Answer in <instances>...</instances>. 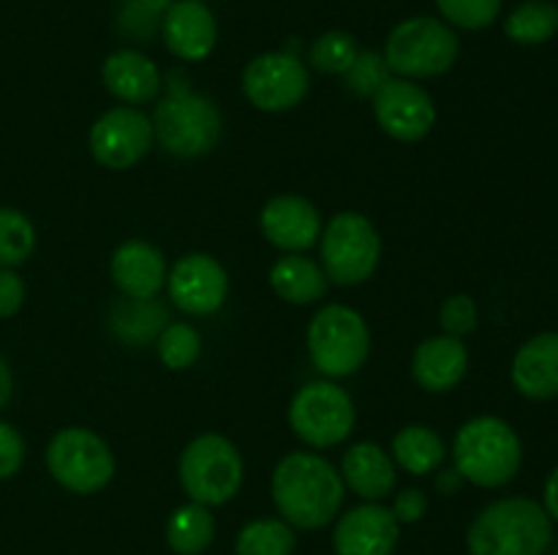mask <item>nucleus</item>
Returning <instances> with one entry per match:
<instances>
[{
    "label": "nucleus",
    "mask_w": 558,
    "mask_h": 555,
    "mask_svg": "<svg viewBox=\"0 0 558 555\" xmlns=\"http://www.w3.org/2000/svg\"><path fill=\"white\" fill-rule=\"evenodd\" d=\"M161 38L174 58L199 63L216 49L218 22L202 0H174L161 20Z\"/></svg>",
    "instance_id": "nucleus-17"
},
{
    "label": "nucleus",
    "mask_w": 558,
    "mask_h": 555,
    "mask_svg": "<svg viewBox=\"0 0 558 555\" xmlns=\"http://www.w3.org/2000/svg\"><path fill=\"white\" fill-rule=\"evenodd\" d=\"M425 511H428V495L420 488L403 490L396 504H392V515H396L398 522H417L423 520Z\"/></svg>",
    "instance_id": "nucleus-37"
},
{
    "label": "nucleus",
    "mask_w": 558,
    "mask_h": 555,
    "mask_svg": "<svg viewBox=\"0 0 558 555\" xmlns=\"http://www.w3.org/2000/svg\"><path fill=\"white\" fill-rule=\"evenodd\" d=\"M469 370V351L461 337H425L412 357V375L425 392H450Z\"/></svg>",
    "instance_id": "nucleus-20"
},
{
    "label": "nucleus",
    "mask_w": 558,
    "mask_h": 555,
    "mask_svg": "<svg viewBox=\"0 0 558 555\" xmlns=\"http://www.w3.org/2000/svg\"><path fill=\"white\" fill-rule=\"evenodd\" d=\"M112 281L129 299H156L167 286V259L145 239H125L112 254Z\"/></svg>",
    "instance_id": "nucleus-18"
},
{
    "label": "nucleus",
    "mask_w": 558,
    "mask_h": 555,
    "mask_svg": "<svg viewBox=\"0 0 558 555\" xmlns=\"http://www.w3.org/2000/svg\"><path fill=\"white\" fill-rule=\"evenodd\" d=\"M390 65H387L385 54L376 52V49H360V54L354 58V63L349 65V71L343 74L349 90L360 98H374L381 90L387 79H390Z\"/></svg>",
    "instance_id": "nucleus-31"
},
{
    "label": "nucleus",
    "mask_w": 558,
    "mask_h": 555,
    "mask_svg": "<svg viewBox=\"0 0 558 555\" xmlns=\"http://www.w3.org/2000/svg\"><path fill=\"white\" fill-rule=\"evenodd\" d=\"M392 457L403 471L425 477L445 462L447 444L436 430L425 424H407L392 439Z\"/></svg>",
    "instance_id": "nucleus-24"
},
{
    "label": "nucleus",
    "mask_w": 558,
    "mask_h": 555,
    "mask_svg": "<svg viewBox=\"0 0 558 555\" xmlns=\"http://www.w3.org/2000/svg\"><path fill=\"white\" fill-rule=\"evenodd\" d=\"M322 270L338 286L365 283L379 267L381 237L360 212H338L322 229Z\"/></svg>",
    "instance_id": "nucleus-8"
},
{
    "label": "nucleus",
    "mask_w": 558,
    "mask_h": 555,
    "mask_svg": "<svg viewBox=\"0 0 558 555\" xmlns=\"http://www.w3.org/2000/svg\"><path fill=\"white\" fill-rule=\"evenodd\" d=\"M36 250V226L25 212L0 207V267H20Z\"/></svg>",
    "instance_id": "nucleus-28"
},
{
    "label": "nucleus",
    "mask_w": 558,
    "mask_h": 555,
    "mask_svg": "<svg viewBox=\"0 0 558 555\" xmlns=\"http://www.w3.org/2000/svg\"><path fill=\"white\" fill-rule=\"evenodd\" d=\"M167 286L169 299L183 313L210 316L227 303L229 275L213 256L185 254L169 270Z\"/></svg>",
    "instance_id": "nucleus-14"
},
{
    "label": "nucleus",
    "mask_w": 558,
    "mask_h": 555,
    "mask_svg": "<svg viewBox=\"0 0 558 555\" xmlns=\"http://www.w3.org/2000/svg\"><path fill=\"white\" fill-rule=\"evenodd\" d=\"M298 547L294 528L287 520H254L238 533V555H292Z\"/></svg>",
    "instance_id": "nucleus-27"
},
{
    "label": "nucleus",
    "mask_w": 558,
    "mask_h": 555,
    "mask_svg": "<svg viewBox=\"0 0 558 555\" xmlns=\"http://www.w3.org/2000/svg\"><path fill=\"white\" fill-rule=\"evenodd\" d=\"M216 536V520H213L210 506H202L196 501L178 506L167 522V542L178 555H199L205 553Z\"/></svg>",
    "instance_id": "nucleus-25"
},
{
    "label": "nucleus",
    "mask_w": 558,
    "mask_h": 555,
    "mask_svg": "<svg viewBox=\"0 0 558 555\" xmlns=\"http://www.w3.org/2000/svg\"><path fill=\"white\" fill-rule=\"evenodd\" d=\"M153 136L174 158H202L218 145L221 112L207 96L194 90L169 92L150 118Z\"/></svg>",
    "instance_id": "nucleus-5"
},
{
    "label": "nucleus",
    "mask_w": 558,
    "mask_h": 555,
    "mask_svg": "<svg viewBox=\"0 0 558 555\" xmlns=\"http://www.w3.org/2000/svg\"><path fill=\"white\" fill-rule=\"evenodd\" d=\"M461 484H463V477L456 471V468H447V471H441L439 477H436V488H439L441 493H456Z\"/></svg>",
    "instance_id": "nucleus-39"
},
{
    "label": "nucleus",
    "mask_w": 558,
    "mask_h": 555,
    "mask_svg": "<svg viewBox=\"0 0 558 555\" xmlns=\"http://www.w3.org/2000/svg\"><path fill=\"white\" fill-rule=\"evenodd\" d=\"M360 54L357 38L347 30H327L311 44V65L322 74H347Z\"/></svg>",
    "instance_id": "nucleus-29"
},
{
    "label": "nucleus",
    "mask_w": 558,
    "mask_h": 555,
    "mask_svg": "<svg viewBox=\"0 0 558 555\" xmlns=\"http://www.w3.org/2000/svg\"><path fill=\"white\" fill-rule=\"evenodd\" d=\"M153 147V123L136 107H114L90 128V152L104 169L123 172L136 166Z\"/></svg>",
    "instance_id": "nucleus-12"
},
{
    "label": "nucleus",
    "mask_w": 558,
    "mask_h": 555,
    "mask_svg": "<svg viewBox=\"0 0 558 555\" xmlns=\"http://www.w3.org/2000/svg\"><path fill=\"white\" fill-rule=\"evenodd\" d=\"M180 484L202 506H221L243 484V457L221 433H202L180 455Z\"/></svg>",
    "instance_id": "nucleus-6"
},
{
    "label": "nucleus",
    "mask_w": 558,
    "mask_h": 555,
    "mask_svg": "<svg viewBox=\"0 0 558 555\" xmlns=\"http://www.w3.org/2000/svg\"><path fill=\"white\" fill-rule=\"evenodd\" d=\"M543 509L548 511V517L554 522H558V466L550 471L548 482H545V493H543Z\"/></svg>",
    "instance_id": "nucleus-38"
},
{
    "label": "nucleus",
    "mask_w": 558,
    "mask_h": 555,
    "mask_svg": "<svg viewBox=\"0 0 558 555\" xmlns=\"http://www.w3.org/2000/svg\"><path fill=\"white\" fill-rule=\"evenodd\" d=\"M272 501L292 528H325L343 506L341 471L316 452H289L272 471Z\"/></svg>",
    "instance_id": "nucleus-1"
},
{
    "label": "nucleus",
    "mask_w": 558,
    "mask_h": 555,
    "mask_svg": "<svg viewBox=\"0 0 558 555\" xmlns=\"http://www.w3.org/2000/svg\"><path fill=\"white\" fill-rule=\"evenodd\" d=\"M308 69L292 52L256 54L243 71V92L262 112H287L308 96Z\"/></svg>",
    "instance_id": "nucleus-11"
},
{
    "label": "nucleus",
    "mask_w": 558,
    "mask_h": 555,
    "mask_svg": "<svg viewBox=\"0 0 558 555\" xmlns=\"http://www.w3.org/2000/svg\"><path fill=\"white\" fill-rule=\"evenodd\" d=\"M371 351V332L363 316L347 305H325L308 324V354L327 379L357 373Z\"/></svg>",
    "instance_id": "nucleus-7"
},
{
    "label": "nucleus",
    "mask_w": 558,
    "mask_h": 555,
    "mask_svg": "<svg viewBox=\"0 0 558 555\" xmlns=\"http://www.w3.org/2000/svg\"><path fill=\"white\" fill-rule=\"evenodd\" d=\"M11 390H14L11 368H9V365H5V359L0 357V408H5V403L11 400Z\"/></svg>",
    "instance_id": "nucleus-40"
},
{
    "label": "nucleus",
    "mask_w": 558,
    "mask_h": 555,
    "mask_svg": "<svg viewBox=\"0 0 558 555\" xmlns=\"http://www.w3.org/2000/svg\"><path fill=\"white\" fill-rule=\"evenodd\" d=\"M174 0H123L120 9V30L136 36V41H147L153 30H161V20Z\"/></svg>",
    "instance_id": "nucleus-33"
},
{
    "label": "nucleus",
    "mask_w": 558,
    "mask_h": 555,
    "mask_svg": "<svg viewBox=\"0 0 558 555\" xmlns=\"http://www.w3.org/2000/svg\"><path fill=\"white\" fill-rule=\"evenodd\" d=\"M439 319L445 335L463 337L469 332H474V326H477V305H474V299L469 294H452L441 305Z\"/></svg>",
    "instance_id": "nucleus-34"
},
{
    "label": "nucleus",
    "mask_w": 558,
    "mask_h": 555,
    "mask_svg": "<svg viewBox=\"0 0 558 555\" xmlns=\"http://www.w3.org/2000/svg\"><path fill=\"white\" fill-rule=\"evenodd\" d=\"M47 468L54 482L76 495H93L114 477L107 441L87 428H63L47 446Z\"/></svg>",
    "instance_id": "nucleus-9"
},
{
    "label": "nucleus",
    "mask_w": 558,
    "mask_h": 555,
    "mask_svg": "<svg viewBox=\"0 0 558 555\" xmlns=\"http://www.w3.org/2000/svg\"><path fill=\"white\" fill-rule=\"evenodd\" d=\"M327 275L319 261L303 254H287L270 267V286L292 305H311L325 297Z\"/></svg>",
    "instance_id": "nucleus-23"
},
{
    "label": "nucleus",
    "mask_w": 558,
    "mask_h": 555,
    "mask_svg": "<svg viewBox=\"0 0 558 555\" xmlns=\"http://www.w3.org/2000/svg\"><path fill=\"white\" fill-rule=\"evenodd\" d=\"M512 384L529 400L558 397V332H539L518 348Z\"/></svg>",
    "instance_id": "nucleus-19"
},
{
    "label": "nucleus",
    "mask_w": 558,
    "mask_h": 555,
    "mask_svg": "<svg viewBox=\"0 0 558 555\" xmlns=\"http://www.w3.org/2000/svg\"><path fill=\"white\" fill-rule=\"evenodd\" d=\"M461 44L456 30L436 16H412L398 22L385 41V60L403 79H430L456 65Z\"/></svg>",
    "instance_id": "nucleus-4"
},
{
    "label": "nucleus",
    "mask_w": 558,
    "mask_h": 555,
    "mask_svg": "<svg viewBox=\"0 0 558 555\" xmlns=\"http://www.w3.org/2000/svg\"><path fill=\"white\" fill-rule=\"evenodd\" d=\"M259 226L267 243L276 245L283 254H303L314 248L322 237V215L316 205L294 194L272 196L262 207Z\"/></svg>",
    "instance_id": "nucleus-15"
},
{
    "label": "nucleus",
    "mask_w": 558,
    "mask_h": 555,
    "mask_svg": "<svg viewBox=\"0 0 558 555\" xmlns=\"http://www.w3.org/2000/svg\"><path fill=\"white\" fill-rule=\"evenodd\" d=\"M341 479L354 495L365 501H381L396 490L398 473L390 455L374 441L349 446L341 460Z\"/></svg>",
    "instance_id": "nucleus-22"
},
{
    "label": "nucleus",
    "mask_w": 558,
    "mask_h": 555,
    "mask_svg": "<svg viewBox=\"0 0 558 555\" xmlns=\"http://www.w3.org/2000/svg\"><path fill=\"white\" fill-rule=\"evenodd\" d=\"M202 337L191 324H169L158 335V357L169 370H185L199 359Z\"/></svg>",
    "instance_id": "nucleus-30"
},
{
    "label": "nucleus",
    "mask_w": 558,
    "mask_h": 555,
    "mask_svg": "<svg viewBox=\"0 0 558 555\" xmlns=\"http://www.w3.org/2000/svg\"><path fill=\"white\" fill-rule=\"evenodd\" d=\"M354 400L343 386L332 381H311L300 386L289 406V424L294 435L314 449H330L352 435Z\"/></svg>",
    "instance_id": "nucleus-10"
},
{
    "label": "nucleus",
    "mask_w": 558,
    "mask_h": 555,
    "mask_svg": "<svg viewBox=\"0 0 558 555\" xmlns=\"http://www.w3.org/2000/svg\"><path fill=\"white\" fill-rule=\"evenodd\" d=\"M505 33L510 41L537 47L558 33V5L550 0H526L507 16Z\"/></svg>",
    "instance_id": "nucleus-26"
},
{
    "label": "nucleus",
    "mask_w": 558,
    "mask_h": 555,
    "mask_svg": "<svg viewBox=\"0 0 558 555\" xmlns=\"http://www.w3.org/2000/svg\"><path fill=\"white\" fill-rule=\"evenodd\" d=\"M436 9L447 25L463 30H485L501 14V0H436Z\"/></svg>",
    "instance_id": "nucleus-32"
},
{
    "label": "nucleus",
    "mask_w": 558,
    "mask_h": 555,
    "mask_svg": "<svg viewBox=\"0 0 558 555\" xmlns=\"http://www.w3.org/2000/svg\"><path fill=\"white\" fill-rule=\"evenodd\" d=\"M452 462L463 482L477 488H505L523 462V446L512 424L499 417H474L456 433Z\"/></svg>",
    "instance_id": "nucleus-3"
},
{
    "label": "nucleus",
    "mask_w": 558,
    "mask_h": 555,
    "mask_svg": "<svg viewBox=\"0 0 558 555\" xmlns=\"http://www.w3.org/2000/svg\"><path fill=\"white\" fill-rule=\"evenodd\" d=\"M25 303V283L9 267H0V319H9Z\"/></svg>",
    "instance_id": "nucleus-36"
},
{
    "label": "nucleus",
    "mask_w": 558,
    "mask_h": 555,
    "mask_svg": "<svg viewBox=\"0 0 558 555\" xmlns=\"http://www.w3.org/2000/svg\"><path fill=\"white\" fill-rule=\"evenodd\" d=\"M554 544V520L543 504L510 495L485 506L469 526V555H545Z\"/></svg>",
    "instance_id": "nucleus-2"
},
{
    "label": "nucleus",
    "mask_w": 558,
    "mask_h": 555,
    "mask_svg": "<svg viewBox=\"0 0 558 555\" xmlns=\"http://www.w3.org/2000/svg\"><path fill=\"white\" fill-rule=\"evenodd\" d=\"M374 114L379 128L396 141H420L436 123V107L428 90L414 79L390 76L374 96Z\"/></svg>",
    "instance_id": "nucleus-13"
},
{
    "label": "nucleus",
    "mask_w": 558,
    "mask_h": 555,
    "mask_svg": "<svg viewBox=\"0 0 558 555\" xmlns=\"http://www.w3.org/2000/svg\"><path fill=\"white\" fill-rule=\"evenodd\" d=\"M554 555H558V550H556V553H554Z\"/></svg>",
    "instance_id": "nucleus-41"
},
{
    "label": "nucleus",
    "mask_w": 558,
    "mask_h": 555,
    "mask_svg": "<svg viewBox=\"0 0 558 555\" xmlns=\"http://www.w3.org/2000/svg\"><path fill=\"white\" fill-rule=\"evenodd\" d=\"M398 536H401V522L396 520L392 509L381 506L379 501H368L349 509L338 520L332 544L336 555H392Z\"/></svg>",
    "instance_id": "nucleus-16"
},
{
    "label": "nucleus",
    "mask_w": 558,
    "mask_h": 555,
    "mask_svg": "<svg viewBox=\"0 0 558 555\" xmlns=\"http://www.w3.org/2000/svg\"><path fill=\"white\" fill-rule=\"evenodd\" d=\"M25 462V439L14 424L0 419V479H11Z\"/></svg>",
    "instance_id": "nucleus-35"
},
{
    "label": "nucleus",
    "mask_w": 558,
    "mask_h": 555,
    "mask_svg": "<svg viewBox=\"0 0 558 555\" xmlns=\"http://www.w3.org/2000/svg\"><path fill=\"white\" fill-rule=\"evenodd\" d=\"M104 87L125 107L147 103L161 90V71L140 49H118L104 60Z\"/></svg>",
    "instance_id": "nucleus-21"
}]
</instances>
